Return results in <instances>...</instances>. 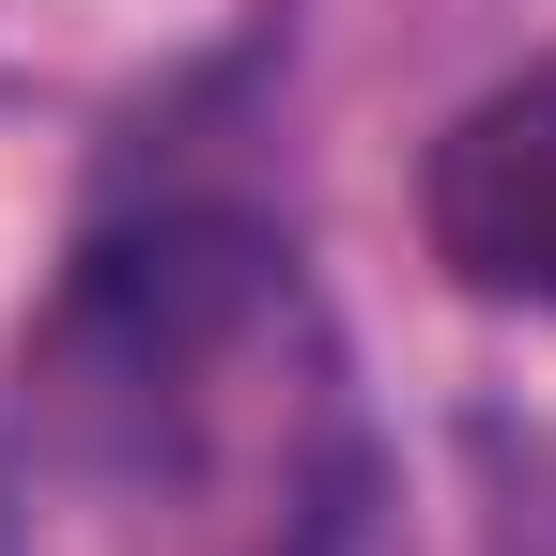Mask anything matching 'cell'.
<instances>
[{
  "label": "cell",
  "mask_w": 556,
  "mask_h": 556,
  "mask_svg": "<svg viewBox=\"0 0 556 556\" xmlns=\"http://www.w3.org/2000/svg\"><path fill=\"white\" fill-rule=\"evenodd\" d=\"M371 402L309 263L139 217L0 356V556H356Z\"/></svg>",
  "instance_id": "obj_1"
},
{
  "label": "cell",
  "mask_w": 556,
  "mask_h": 556,
  "mask_svg": "<svg viewBox=\"0 0 556 556\" xmlns=\"http://www.w3.org/2000/svg\"><path fill=\"white\" fill-rule=\"evenodd\" d=\"M417 217H433V263L479 309H541L556 325V62L495 78L417 170Z\"/></svg>",
  "instance_id": "obj_2"
}]
</instances>
